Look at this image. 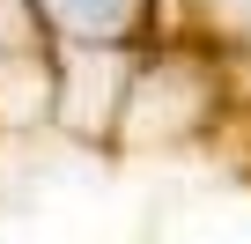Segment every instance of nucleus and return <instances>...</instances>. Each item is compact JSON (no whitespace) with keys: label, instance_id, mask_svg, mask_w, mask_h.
I'll use <instances>...</instances> for the list:
<instances>
[{"label":"nucleus","instance_id":"f257e3e1","mask_svg":"<svg viewBox=\"0 0 251 244\" xmlns=\"http://www.w3.org/2000/svg\"><path fill=\"white\" fill-rule=\"evenodd\" d=\"M45 8H52V23L74 30V37H111V30H126L133 0H45Z\"/></svg>","mask_w":251,"mask_h":244}]
</instances>
